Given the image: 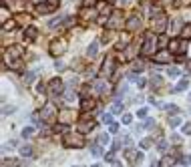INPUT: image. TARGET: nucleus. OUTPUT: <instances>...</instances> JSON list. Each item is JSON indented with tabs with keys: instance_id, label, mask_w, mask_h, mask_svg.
Segmentation results:
<instances>
[{
	"instance_id": "25",
	"label": "nucleus",
	"mask_w": 191,
	"mask_h": 167,
	"mask_svg": "<svg viewBox=\"0 0 191 167\" xmlns=\"http://www.w3.org/2000/svg\"><path fill=\"white\" fill-rule=\"evenodd\" d=\"M191 163V155H183L181 157V165H189Z\"/></svg>"
},
{
	"instance_id": "7",
	"label": "nucleus",
	"mask_w": 191,
	"mask_h": 167,
	"mask_svg": "<svg viewBox=\"0 0 191 167\" xmlns=\"http://www.w3.org/2000/svg\"><path fill=\"white\" fill-rule=\"evenodd\" d=\"M139 26H141V18L139 16H131V18L127 20V28L129 30H137Z\"/></svg>"
},
{
	"instance_id": "9",
	"label": "nucleus",
	"mask_w": 191,
	"mask_h": 167,
	"mask_svg": "<svg viewBox=\"0 0 191 167\" xmlns=\"http://www.w3.org/2000/svg\"><path fill=\"white\" fill-rule=\"evenodd\" d=\"M73 119H74V115L71 113V111H62V113H59V121H60V123H71Z\"/></svg>"
},
{
	"instance_id": "23",
	"label": "nucleus",
	"mask_w": 191,
	"mask_h": 167,
	"mask_svg": "<svg viewBox=\"0 0 191 167\" xmlns=\"http://www.w3.org/2000/svg\"><path fill=\"white\" fill-rule=\"evenodd\" d=\"M157 149H159V151H161V153H165V151H167V143H165V141H159Z\"/></svg>"
},
{
	"instance_id": "45",
	"label": "nucleus",
	"mask_w": 191,
	"mask_h": 167,
	"mask_svg": "<svg viewBox=\"0 0 191 167\" xmlns=\"http://www.w3.org/2000/svg\"><path fill=\"white\" fill-rule=\"evenodd\" d=\"M92 167H99V165H92Z\"/></svg>"
},
{
	"instance_id": "35",
	"label": "nucleus",
	"mask_w": 191,
	"mask_h": 167,
	"mask_svg": "<svg viewBox=\"0 0 191 167\" xmlns=\"http://www.w3.org/2000/svg\"><path fill=\"white\" fill-rule=\"evenodd\" d=\"M26 36H28V38H34V36H36V30H34V28H28V30H26Z\"/></svg>"
},
{
	"instance_id": "26",
	"label": "nucleus",
	"mask_w": 191,
	"mask_h": 167,
	"mask_svg": "<svg viewBox=\"0 0 191 167\" xmlns=\"http://www.w3.org/2000/svg\"><path fill=\"white\" fill-rule=\"evenodd\" d=\"M171 163H173V159H169V157H165V159L161 161V165H159V167H169Z\"/></svg>"
},
{
	"instance_id": "43",
	"label": "nucleus",
	"mask_w": 191,
	"mask_h": 167,
	"mask_svg": "<svg viewBox=\"0 0 191 167\" xmlns=\"http://www.w3.org/2000/svg\"><path fill=\"white\" fill-rule=\"evenodd\" d=\"M113 167H121V163L119 161H113Z\"/></svg>"
},
{
	"instance_id": "15",
	"label": "nucleus",
	"mask_w": 191,
	"mask_h": 167,
	"mask_svg": "<svg viewBox=\"0 0 191 167\" xmlns=\"http://www.w3.org/2000/svg\"><path fill=\"white\" fill-rule=\"evenodd\" d=\"M169 48H171V53H179V50H183V48H181V44H179V40H171Z\"/></svg>"
},
{
	"instance_id": "41",
	"label": "nucleus",
	"mask_w": 191,
	"mask_h": 167,
	"mask_svg": "<svg viewBox=\"0 0 191 167\" xmlns=\"http://www.w3.org/2000/svg\"><path fill=\"white\" fill-rule=\"evenodd\" d=\"M121 111V103H115V107H113V113H119Z\"/></svg>"
},
{
	"instance_id": "30",
	"label": "nucleus",
	"mask_w": 191,
	"mask_h": 167,
	"mask_svg": "<svg viewBox=\"0 0 191 167\" xmlns=\"http://www.w3.org/2000/svg\"><path fill=\"white\" fill-rule=\"evenodd\" d=\"M169 123H171V127H177L179 123H181V119L179 117H173V119H169Z\"/></svg>"
},
{
	"instance_id": "3",
	"label": "nucleus",
	"mask_w": 191,
	"mask_h": 167,
	"mask_svg": "<svg viewBox=\"0 0 191 167\" xmlns=\"http://www.w3.org/2000/svg\"><path fill=\"white\" fill-rule=\"evenodd\" d=\"M143 53L145 54H151V53H155V34H147L145 36V44H143Z\"/></svg>"
},
{
	"instance_id": "10",
	"label": "nucleus",
	"mask_w": 191,
	"mask_h": 167,
	"mask_svg": "<svg viewBox=\"0 0 191 167\" xmlns=\"http://www.w3.org/2000/svg\"><path fill=\"white\" fill-rule=\"evenodd\" d=\"M92 127H95V123H92V121H89V119H85V121L79 125V131H80V133H86V131H91Z\"/></svg>"
},
{
	"instance_id": "32",
	"label": "nucleus",
	"mask_w": 191,
	"mask_h": 167,
	"mask_svg": "<svg viewBox=\"0 0 191 167\" xmlns=\"http://www.w3.org/2000/svg\"><path fill=\"white\" fill-rule=\"evenodd\" d=\"M143 68H145V62L137 60V62H135V71H143Z\"/></svg>"
},
{
	"instance_id": "4",
	"label": "nucleus",
	"mask_w": 191,
	"mask_h": 167,
	"mask_svg": "<svg viewBox=\"0 0 191 167\" xmlns=\"http://www.w3.org/2000/svg\"><path fill=\"white\" fill-rule=\"evenodd\" d=\"M165 24H167V18H165L163 14H159V16H155V20H153V28H155L157 32H163Z\"/></svg>"
},
{
	"instance_id": "39",
	"label": "nucleus",
	"mask_w": 191,
	"mask_h": 167,
	"mask_svg": "<svg viewBox=\"0 0 191 167\" xmlns=\"http://www.w3.org/2000/svg\"><path fill=\"white\" fill-rule=\"evenodd\" d=\"M153 125H155V121H153V119H147V123H145V129L153 127Z\"/></svg>"
},
{
	"instance_id": "2",
	"label": "nucleus",
	"mask_w": 191,
	"mask_h": 167,
	"mask_svg": "<svg viewBox=\"0 0 191 167\" xmlns=\"http://www.w3.org/2000/svg\"><path fill=\"white\" fill-rule=\"evenodd\" d=\"M54 115H56V107H54L53 103H48L44 109H42V121H46V123H50V121L54 119Z\"/></svg>"
},
{
	"instance_id": "21",
	"label": "nucleus",
	"mask_w": 191,
	"mask_h": 167,
	"mask_svg": "<svg viewBox=\"0 0 191 167\" xmlns=\"http://www.w3.org/2000/svg\"><path fill=\"white\" fill-rule=\"evenodd\" d=\"M151 145H153L151 139H143V141H141V149H149Z\"/></svg>"
},
{
	"instance_id": "42",
	"label": "nucleus",
	"mask_w": 191,
	"mask_h": 167,
	"mask_svg": "<svg viewBox=\"0 0 191 167\" xmlns=\"http://www.w3.org/2000/svg\"><path fill=\"white\" fill-rule=\"evenodd\" d=\"M83 4H85V6H89V4H95V0H85Z\"/></svg>"
},
{
	"instance_id": "40",
	"label": "nucleus",
	"mask_w": 191,
	"mask_h": 167,
	"mask_svg": "<svg viewBox=\"0 0 191 167\" xmlns=\"http://www.w3.org/2000/svg\"><path fill=\"white\" fill-rule=\"evenodd\" d=\"M153 85L159 87V85H161V79H159V77H153Z\"/></svg>"
},
{
	"instance_id": "11",
	"label": "nucleus",
	"mask_w": 191,
	"mask_h": 167,
	"mask_svg": "<svg viewBox=\"0 0 191 167\" xmlns=\"http://www.w3.org/2000/svg\"><path fill=\"white\" fill-rule=\"evenodd\" d=\"M107 24H109L111 28H121V26H123V22H121V18H119V14H113V18L109 20Z\"/></svg>"
},
{
	"instance_id": "31",
	"label": "nucleus",
	"mask_w": 191,
	"mask_h": 167,
	"mask_svg": "<svg viewBox=\"0 0 191 167\" xmlns=\"http://www.w3.org/2000/svg\"><path fill=\"white\" fill-rule=\"evenodd\" d=\"M36 77V73L34 71H30V73H26V83H32V79Z\"/></svg>"
},
{
	"instance_id": "24",
	"label": "nucleus",
	"mask_w": 191,
	"mask_h": 167,
	"mask_svg": "<svg viewBox=\"0 0 191 167\" xmlns=\"http://www.w3.org/2000/svg\"><path fill=\"white\" fill-rule=\"evenodd\" d=\"M20 153H22V155H30V153H32V149L28 147V145H24V147H20Z\"/></svg>"
},
{
	"instance_id": "12",
	"label": "nucleus",
	"mask_w": 191,
	"mask_h": 167,
	"mask_svg": "<svg viewBox=\"0 0 191 167\" xmlns=\"http://www.w3.org/2000/svg\"><path fill=\"white\" fill-rule=\"evenodd\" d=\"M95 89H97L99 93H105L107 89H109V83H105V80H97V83H95Z\"/></svg>"
},
{
	"instance_id": "17",
	"label": "nucleus",
	"mask_w": 191,
	"mask_h": 167,
	"mask_svg": "<svg viewBox=\"0 0 191 167\" xmlns=\"http://www.w3.org/2000/svg\"><path fill=\"white\" fill-rule=\"evenodd\" d=\"M135 54H137V48H135V47H129V50L125 53V59H133Z\"/></svg>"
},
{
	"instance_id": "44",
	"label": "nucleus",
	"mask_w": 191,
	"mask_h": 167,
	"mask_svg": "<svg viewBox=\"0 0 191 167\" xmlns=\"http://www.w3.org/2000/svg\"><path fill=\"white\" fill-rule=\"evenodd\" d=\"M161 2H163V4H169V2H171V0H161Z\"/></svg>"
},
{
	"instance_id": "27",
	"label": "nucleus",
	"mask_w": 191,
	"mask_h": 167,
	"mask_svg": "<svg viewBox=\"0 0 191 167\" xmlns=\"http://www.w3.org/2000/svg\"><path fill=\"white\" fill-rule=\"evenodd\" d=\"M103 121L111 125V123H113V115H111V113H105V115H103Z\"/></svg>"
},
{
	"instance_id": "14",
	"label": "nucleus",
	"mask_w": 191,
	"mask_h": 167,
	"mask_svg": "<svg viewBox=\"0 0 191 167\" xmlns=\"http://www.w3.org/2000/svg\"><path fill=\"white\" fill-rule=\"evenodd\" d=\"M92 107H95V101H92V99H85V101H83V111H91Z\"/></svg>"
},
{
	"instance_id": "29",
	"label": "nucleus",
	"mask_w": 191,
	"mask_h": 167,
	"mask_svg": "<svg viewBox=\"0 0 191 167\" xmlns=\"http://www.w3.org/2000/svg\"><path fill=\"white\" fill-rule=\"evenodd\" d=\"M32 135V127H26V129H22V137H30Z\"/></svg>"
},
{
	"instance_id": "16",
	"label": "nucleus",
	"mask_w": 191,
	"mask_h": 167,
	"mask_svg": "<svg viewBox=\"0 0 191 167\" xmlns=\"http://www.w3.org/2000/svg\"><path fill=\"white\" fill-rule=\"evenodd\" d=\"M181 36H183V38H191V24H185V26H183Z\"/></svg>"
},
{
	"instance_id": "18",
	"label": "nucleus",
	"mask_w": 191,
	"mask_h": 167,
	"mask_svg": "<svg viewBox=\"0 0 191 167\" xmlns=\"http://www.w3.org/2000/svg\"><path fill=\"white\" fill-rule=\"evenodd\" d=\"M86 54H89V56H95V54H97V42H92L91 47H89V50H86Z\"/></svg>"
},
{
	"instance_id": "36",
	"label": "nucleus",
	"mask_w": 191,
	"mask_h": 167,
	"mask_svg": "<svg viewBox=\"0 0 191 167\" xmlns=\"http://www.w3.org/2000/svg\"><path fill=\"white\" fill-rule=\"evenodd\" d=\"M177 74H179L177 68H169V77H177Z\"/></svg>"
},
{
	"instance_id": "5",
	"label": "nucleus",
	"mask_w": 191,
	"mask_h": 167,
	"mask_svg": "<svg viewBox=\"0 0 191 167\" xmlns=\"http://www.w3.org/2000/svg\"><path fill=\"white\" fill-rule=\"evenodd\" d=\"M50 53H53V54L65 53V40H54L53 44H50Z\"/></svg>"
},
{
	"instance_id": "8",
	"label": "nucleus",
	"mask_w": 191,
	"mask_h": 167,
	"mask_svg": "<svg viewBox=\"0 0 191 167\" xmlns=\"http://www.w3.org/2000/svg\"><path fill=\"white\" fill-rule=\"evenodd\" d=\"M155 60L157 62H167V60H171V53L169 50H161V53L155 54Z\"/></svg>"
},
{
	"instance_id": "33",
	"label": "nucleus",
	"mask_w": 191,
	"mask_h": 167,
	"mask_svg": "<svg viewBox=\"0 0 191 167\" xmlns=\"http://www.w3.org/2000/svg\"><path fill=\"white\" fill-rule=\"evenodd\" d=\"M109 131H111V133H117V131H119V125H117V123H111V125H109Z\"/></svg>"
},
{
	"instance_id": "20",
	"label": "nucleus",
	"mask_w": 191,
	"mask_h": 167,
	"mask_svg": "<svg viewBox=\"0 0 191 167\" xmlns=\"http://www.w3.org/2000/svg\"><path fill=\"white\" fill-rule=\"evenodd\" d=\"M91 151H92V155H95V157H99V155L103 153V149H101V145H92V149H91Z\"/></svg>"
},
{
	"instance_id": "34",
	"label": "nucleus",
	"mask_w": 191,
	"mask_h": 167,
	"mask_svg": "<svg viewBox=\"0 0 191 167\" xmlns=\"http://www.w3.org/2000/svg\"><path fill=\"white\" fill-rule=\"evenodd\" d=\"M147 113H149V111H147V109H139V117H141V119H145V117H147Z\"/></svg>"
},
{
	"instance_id": "1",
	"label": "nucleus",
	"mask_w": 191,
	"mask_h": 167,
	"mask_svg": "<svg viewBox=\"0 0 191 167\" xmlns=\"http://www.w3.org/2000/svg\"><path fill=\"white\" fill-rule=\"evenodd\" d=\"M65 145L66 147H85V137H83V133H66L65 135Z\"/></svg>"
},
{
	"instance_id": "28",
	"label": "nucleus",
	"mask_w": 191,
	"mask_h": 167,
	"mask_svg": "<svg viewBox=\"0 0 191 167\" xmlns=\"http://www.w3.org/2000/svg\"><path fill=\"white\" fill-rule=\"evenodd\" d=\"M181 131H183L185 135H191V123H185V125H183V129H181Z\"/></svg>"
},
{
	"instance_id": "6",
	"label": "nucleus",
	"mask_w": 191,
	"mask_h": 167,
	"mask_svg": "<svg viewBox=\"0 0 191 167\" xmlns=\"http://www.w3.org/2000/svg\"><path fill=\"white\" fill-rule=\"evenodd\" d=\"M50 93H53L54 97L62 93V80H60V79H54L53 83H50Z\"/></svg>"
},
{
	"instance_id": "37",
	"label": "nucleus",
	"mask_w": 191,
	"mask_h": 167,
	"mask_svg": "<svg viewBox=\"0 0 191 167\" xmlns=\"http://www.w3.org/2000/svg\"><path fill=\"white\" fill-rule=\"evenodd\" d=\"M131 121H133V117H131V115H125V117H123V123H127V125H129Z\"/></svg>"
},
{
	"instance_id": "19",
	"label": "nucleus",
	"mask_w": 191,
	"mask_h": 167,
	"mask_svg": "<svg viewBox=\"0 0 191 167\" xmlns=\"http://www.w3.org/2000/svg\"><path fill=\"white\" fill-rule=\"evenodd\" d=\"M187 85H189V80H187V79H181V83H179L177 87H175V91H183Z\"/></svg>"
},
{
	"instance_id": "13",
	"label": "nucleus",
	"mask_w": 191,
	"mask_h": 167,
	"mask_svg": "<svg viewBox=\"0 0 191 167\" xmlns=\"http://www.w3.org/2000/svg\"><path fill=\"white\" fill-rule=\"evenodd\" d=\"M111 71H113V59H107L105 67H103V74H111Z\"/></svg>"
},
{
	"instance_id": "38",
	"label": "nucleus",
	"mask_w": 191,
	"mask_h": 167,
	"mask_svg": "<svg viewBox=\"0 0 191 167\" xmlns=\"http://www.w3.org/2000/svg\"><path fill=\"white\" fill-rule=\"evenodd\" d=\"M99 10L101 12H109V6L107 4H99Z\"/></svg>"
},
{
	"instance_id": "22",
	"label": "nucleus",
	"mask_w": 191,
	"mask_h": 167,
	"mask_svg": "<svg viewBox=\"0 0 191 167\" xmlns=\"http://www.w3.org/2000/svg\"><path fill=\"white\" fill-rule=\"evenodd\" d=\"M99 143H101V145H109V135L103 133V135L99 137Z\"/></svg>"
}]
</instances>
